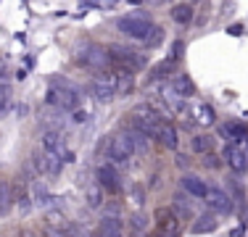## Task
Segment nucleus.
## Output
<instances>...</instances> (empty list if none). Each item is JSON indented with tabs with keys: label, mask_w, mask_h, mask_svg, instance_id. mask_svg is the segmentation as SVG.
<instances>
[{
	"label": "nucleus",
	"mask_w": 248,
	"mask_h": 237,
	"mask_svg": "<svg viewBox=\"0 0 248 237\" xmlns=\"http://www.w3.org/2000/svg\"><path fill=\"white\" fill-rule=\"evenodd\" d=\"M116 29L124 34H129V37H135V40H143L145 45H158L161 43V29L158 27H153V24L145 19L143 14H132V16H124V19L116 21Z\"/></svg>",
	"instance_id": "obj_1"
},
{
	"label": "nucleus",
	"mask_w": 248,
	"mask_h": 237,
	"mask_svg": "<svg viewBox=\"0 0 248 237\" xmlns=\"http://www.w3.org/2000/svg\"><path fill=\"white\" fill-rule=\"evenodd\" d=\"M77 63L85 69H93L95 74H103L106 69L111 66V58H108V47L95 45V43H87L77 50Z\"/></svg>",
	"instance_id": "obj_2"
},
{
	"label": "nucleus",
	"mask_w": 248,
	"mask_h": 237,
	"mask_svg": "<svg viewBox=\"0 0 248 237\" xmlns=\"http://www.w3.org/2000/svg\"><path fill=\"white\" fill-rule=\"evenodd\" d=\"M108 58H111V63L122 66L124 71H129V74H132V71L145 69V63H148V58H145V56L129 50V47H122V45H111L108 47Z\"/></svg>",
	"instance_id": "obj_3"
},
{
	"label": "nucleus",
	"mask_w": 248,
	"mask_h": 237,
	"mask_svg": "<svg viewBox=\"0 0 248 237\" xmlns=\"http://www.w3.org/2000/svg\"><path fill=\"white\" fill-rule=\"evenodd\" d=\"M45 100H48V105L58 111H79V103H82V95L79 92H72V90H63V87H56L50 85L48 87V95H45Z\"/></svg>",
	"instance_id": "obj_4"
},
{
	"label": "nucleus",
	"mask_w": 248,
	"mask_h": 237,
	"mask_svg": "<svg viewBox=\"0 0 248 237\" xmlns=\"http://www.w3.org/2000/svg\"><path fill=\"white\" fill-rule=\"evenodd\" d=\"M90 92L95 100H100V103H111V100L116 98V74L114 71L95 74L90 82Z\"/></svg>",
	"instance_id": "obj_5"
},
{
	"label": "nucleus",
	"mask_w": 248,
	"mask_h": 237,
	"mask_svg": "<svg viewBox=\"0 0 248 237\" xmlns=\"http://www.w3.org/2000/svg\"><path fill=\"white\" fill-rule=\"evenodd\" d=\"M43 148H45V153L58 156L63 163H66V161H74V153L66 148V142H63L61 132H48V129H45V132H43Z\"/></svg>",
	"instance_id": "obj_6"
},
{
	"label": "nucleus",
	"mask_w": 248,
	"mask_h": 237,
	"mask_svg": "<svg viewBox=\"0 0 248 237\" xmlns=\"http://www.w3.org/2000/svg\"><path fill=\"white\" fill-rule=\"evenodd\" d=\"M203 200H206V206L211 208V213H232L235 211V206H232L235 200L219 187H209Z\"/></svg>",
	"instance_id": "obj_7"
},
{
	"label": "nucleus",
	"mask_w": 248,
	"mask_h": 237,
	"mask_svg": "<svg viewBox=\"0 0 248 237\" xmlns=\"http://www.w3.org/2000/svg\"><path fill=\"white\" fill-rule=\"evenodd\" d=\"M108 156L114 158V161H129V158L135 156V148H132V140L127 137V132H119L116 137L108 140Z\"/></svg>",
	"instance_id": "obj_8"
},
{
	"label": "nucleus",
	"mask_w": 248,
	"mask_h": 237,
	"mask_svg": "<svg viewBox=\"0 0 248 237\" xmlns=\"http://www.w3.org/2000/svg\"><path fill=\"white\" fill-rule=\"evenodd\" d=\"M98 185L106 193H119L122 190V177L114 163H100L98 166Z\"/></svg>",
	"instance_id": "obj_9"
},
{
	"label": "nucleus",
	"mask_w": 248,
	"mask_h": 237,
	"mask_svg": "<svg viewBox=\"0 0 248 237\" xmlns=\"http://www.w3.org/2000/svg\"><path fill=\"white\" fill-rule=\"evenodd\" d=\"M222 161L227 163L235 174H246L248 171V156L240 150V145H230L227 142V148L222 150Z\"/></svg>",
	"instance_id": "obj_10"
},
{
	"label": "nucleus",
	"mask_w": 248,
	"mask_h": 237,
	"mask_svg": "<svg viewBox=\"0 0 248 237\" xmlns=\"http://www.w3.org/2000/svg\"><path fill=\"white\" fill-rule=\"evenodd\" d=\"M32 203L37 206V208H53V206H58L61 200H58L56 195H50V190L37 179V182H32Z\"/></svg>",
	"instance_id": "obj_11"
},
{
	"label": "nucleus",
	"mask_w": 248,
	"mask_h": 237,
	"mask_svg": "<svg viewBox=\"0 0 248 237\" xmlns=\"http://www.w3.org/2000/svg\"><path fill=\"white\" fill-rule=\"evenodd\" d=\"M219 132L230 140V145H238V142L248 140V129H246L243 121H227V124H222V127H219Z\"/></svg>",
	"instance_id": "obj_12"
},
{
	"label": "nucleus",
	"mask_w": 248,
	"mask_h": 237,
	"mask_svg": "<svg viewBox=\"0 0 248 237\" xmlns=\"http://www.w3.org/2000/svg\"><path fill=\"white\" fill-rule=\"evenodd\" d=\"M180 185H182V190H185L187 195H193V198H206V182L201 179V177H196V174H185L180 179Z\"/></svg>",
	"instance_id": "obj_13"
},
{
	"label": "nucleus",
	"mask_w": 248,
	"mask_h": 237,
	"mask_svg": "<svg viewBox=\"0 0 248 237\" xmlns=\"http://www.w3.org/2000/svg\"><path fill=\"white\" fill-rule=\"evenodd\" d=\"M158 142H161L167 150H177V145H180V140H177V129L172 121H164L161 129H158Z\"/></svg>",
	"instance_id": "obj_14"
},
{
	"label": "nucleus",
	"mask_w": 248,
	"mask_h": 237,
	"mask_svg": "<svg viewBox=\"0 0 248 237\" xmlns=\"http://www.w3.org/2000/svg\"><path fill=\"white\" fill-rule=\"evenodd\" d=\"M193 121L201 124V127H211V124L217 121L214 108H211L209 103H198V105H196V111H193Z\"/></svg>",
	"instance_id": "obj_15"
},
{
	"label": "nucleus",
	"mask_w": 248,
	"mask_h": 237,
	"mask_svg": "<svg viewBox=\"0 0 248 237\" xmlns=\"http://www.w3.org/2000/svg\"><path fill=\"white\" fill-rule=\"evenodd\" d=\"M193 14H196V8H193L190 3H177V5H172V21L180 24V27L190 24L193 21Z\"/></svg>",
	"instance_id": "obj_16"
},
{
	"label": "nucleus",
	"mask_w": 248,
	"mask_h": 237,
	"mask_svg": "<svg viewBox=\"0 0 248 237\" xmlns=\"http://www.w3.org/2000/svg\"><path fill=\"white\" fill-rule=\"evenodd\" d=\"M100 235L103 237H124V224L116 216H103V222H100Z\"/></svg>",
	"instance_id": "obj_17"
},
{
	"label": "nucleus",
	"mask_w": 248,
	"mask_h": 237,
	"mask_svg": "<svg viewBox=\"0 0 248 237\" xmlns=\"http://www.w3.org/2000/svg\"><path fill=\"white\" fill-rule=\"evenodd\" d=\"M169 87H172V90H174L177 95H180L182 100H185L187 95H193V92H196V85H193V79H190V76H182V74H180V76H172Z\"/></svg>",
	"instance_id": "obj_18"
},
{
	"label": "nucleus",
	"mask_w": 248,
	"mask_h": 237,
	"mask_svg": "<svg viewBox=\"0 0 248 237\" xmlns=\"http://www.w3.org/2000/svg\"><path fill=\"white\" fill-rule=\"evenodd\" d=\"M214 229H217V216L214 213H203V216L196 219V224L190 227V232L193 235H209V232H214Z\"/></svg>",
	"instance_id": "obj_19"
},
{
	"label": "nucleus",
	"mask_w": 248,
	"mask_h": 237,
	"mask_svg": "<svg viewBox=\"0 0 248 237\" xmlns=\"http://www.w3.org/2000/svg\"><path fill=\"white\" fill-rule=\"evenodd\" d=\"M11 208H14V193H11L8 182L0 179V216H8Z\"/></svg>",
	"instance_id": "obj_20"
},
{
	"label": "nucleus",
	"mask_w": 248,
	"mask_h": 237,
	"mask_svg": "<svg viewBox=\"0 0 248 237\" xmlns=\"http://www.w3.org/2000/svg\"><path fill=\"white\" fill-rule=\"evenodd\" d=\"M85 198H87V206L90 208H98L103 203V190H100L98 182H85Z\"/></svg>",
	"instance_id": "obj_21"
},
{
	"label": "nucleus",
	"mask_w": 248,
	"mask_h": 237,
	"mask_svg": "<svg viewBox=\"0 0 248 237\" xmlns=\"http://www.w3.org/2000/svg\"><path fill=\"white\" fill-rule=\"evenodd\" d=\"M132 90H135V76L129 71H116V95L119 92L129 95Z\"/></svg>",
	"instance_id": "obj_22"
},
{
	"label": "nucleus",
	"mask_w": 248,
	"mask_h": 237,
	"mask_svg": "<svg viewBox=\"0 0 248 237\" xmlns=\"http://www.w3.org/2000/svg\"><path fill=\"white\" fill-rule=\"evenodd\" d=\"M190 148L196 153H201V156H209L211 148H214V140H211L209 134H196V137L190 140Z\"/></svg>",
	"instance_id": "obj_23"
},
{
	"label": "nucleus",
	"mask_w": 248,
	"mask_h": 237,
	"mask_svg": "<svg viewBox=\"0 0 248 237\" xmlns=\"http://www.w3.org/2000/svg\"><path fill=\"white\" fill-rule=\"evenodd\" d=\"M124 132H127L129 140H132L135 153H148V137H145V134H140L138 129H124Z\"/></svg>",
	"instance_id": "obj_24"
},
{
	"label": "nucleus",
	"mask_w": 248,
	"mask_h": 237,
	"mask_svg": "<svg viewBox=\"0 0 248 237\" xmlns=\"http://www.w3.org/2000/svg\"><path fill=\"white\" fill-rule=\"evenodd\" d=\"M174 211H177V216H180V219H190L193 216L190 200H185V195H177V198H174Z\"/></svg>",
	"instance_id": "obj_25"
},
{
	"label": "nucleus",
	"mask_w": 248,
	"mask_h": 237,
	"mask_svg": "<svg viewBox=\"0 0 248 237\" xmlns=\"http://www.w3.org/2000/svg\"><path fill=\"white\" fill-rule=\"evenodd\" d=\"M174 66H177V61H174V58H169V61H161L156 69L151 71V79H158V76H164V74H172Z\"/></svg>",
	"instance_id": "obj_26"
},
{
	"label": "nucleus",
	"mask_w": 248,
	"mask_h": 237,
	"mask_svg": "<svg viewBox=\"0 0 248 237\" xmlns=\"http://www.w3.org/2000/svg\"><path fill=\"white\" fill-rule=\"evenodd\" d=\"M8 103H11V85L8 82H0V116L8 111Z\"/></svg>",
	"instance_id": "obj_27"
},
{
	"label": "nucleus",
	"mask_w": 248,
	"mask_h": 237,
	"mask_svg": "<svg viewBox=\"0 0 248 237\" xmlns=\"http://www.w3.org/2000/svg\"><path fill=\"white\" fill-rule=\"evenodd\" d=\"M50 85L63 87V90H72V92H79V95H82V87H79V85H74L72 79H63V76H53V79H50Z\"/></svg>",
	"instance_id": "obj_28"
},
{
	"label": "nucleus",
	"mask_w": 248,
	"mask_h": 237,
	"mask_svg": "<svg viewBox=\"0 0 248 237\" xmlns=\"http://www.w3.org/2000/svg\"><path fill=\"white\" fill-rule=\"evenodd\" d=\"M203 166H206V169H219V166H222V158L214 156V153H209V156H203Z\"/></svg>",
	"instance_id": "obj_29"
},
{
	"label": "nucleus",
	"mask_w": 248,
	"mask_h": 237,
	"mask_svg": "<svg viewBox=\"0 0 248 237\" xmlns=\"http://www.w3.org/2000/svg\"><path fill=\"white\" fill-rule=\"evenodd\" d=\"M74 124H85L87 121V111H74Z\"/></svg>",
	"instance_id": "obj_30"
},
{
	"label": "nucleus",
	"mask_w": 248,
	"mask_h": 237,
	"mask_svg": "<svg viewBox=\"0 0 248 237\" xmlns=\"http://www.w3.org/2000/svg\"><path fill=\"white\" fill-rule=\"evenodd\" d=\"M227 32L232 34V37H240V34H243V24H232V27H230Z\"/></svg>",
	"instance_id": "obj_31"
},
{
	"label": "nucleus",
	"mask_w": 248,
	"mask_h": 237,
	"mask_svg": "<svg viewBox=\"0 0 248 237\" xmlns=\"http://www.w3.org/2000/svg\"><path fill=\"white\" fill-rule=\"evenodd\" d=\"M172 58H174V61H180V58H182V43H174V47H172Z\"/></svg>",
	"instance_id": "obj_32"
},
{
	"label": "nucleus",
	"mask_w": 248,
	"mask_h": 237,
	"mask_svg": "<svg viewBox=\"0 0 248 237\" xmlns=\"http://www.w3.org/2000/svg\"><path fill=\"white\" fill-rule=\"evenodd\" d=\"M185 163H187V156H182V153H180V156H177V166H180V169H185Z\"/></svg>",
	"instance_id": "obj_33"
},
{
	"label": "nucleus",
	"mask_w": 248,
	"mask_h": 237,
	"mask_svg": "<svg viewBox=\"0 0 248 237\" xmlns=\"http://www.w3.org/2000/svg\"><path fill=\"white\" fill-rule=\"evenodd\" d=\"M230 237H243V227H238V229H232V232H230Z\"/></svg>",
	"instance_id": "obj_34"
},
{
	"label": "nucleus",
	"mask_w": 248,
	"mask_h": 237,
	"mask_svg": "<svg viewBox=\"0 0 248 237\" xmlns=\"http://www.w3.org/2000/svg\"><path fill=\"white\" fill-rule=\"evenodd\" d=\"M27 111H29V108H27V105H19V108H16V116H24V114H27Z\"/></svg>",
	"instance_id": "obj_35"
},
{
	"label": "nucleus",
	"mask_w": 248,
	"mask_h": 237,
	"mask_svg": "<svg viewBox=\"0 0 248 237\" xmlns=\"http://www.w3.org/2000/svg\"><path fill=\"white\" fill-rule=\"evenodd\" d=\"M24 237H37V235H32V232H24Z\"/></svg>",
	"instance_id": "obj_36"
}]
</instances>
